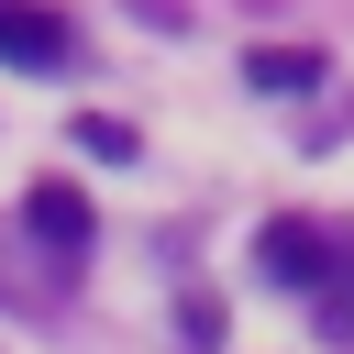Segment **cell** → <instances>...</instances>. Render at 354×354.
Instances as JSON below:
<instances>
[{"label":"cell","instance_id":"obj_1","mask_svg":"<svg viewBox=\"0 0 354 354\" xmlns=\"http://www.w3.org/2000/svg\"><path fill=\"white\" fill-rule=\"evenodd\" d=\"M254 266H266L277 288H321V277H332V243H321V221H266V232H254Z\"/></svg>","mask_w":354,"mask_h":354},{"label":"cell","instance_id":"obj_3","mask_svg":"<svg viewBox=\"0 0 354 354\" xmlns=\"http://www.w3.org/2000/svg\"><path fill=\"white\" fill-rule=\"evenodd\" d=\"M0 66H66V22L44 0H0Z\"/></svg>","mask_w":354,"mask_h":354},{"label":"cell","instance_id":"obj_4","mask_svg":"<svg viewBox=\"0 0 354 354\" xmlns=\"http://www.w3.org/2000/svg\"><path fill=\"white\" fill-rule=\"evenodd\" d=\"M243 88L299 100V88H321V55H310V44H254V55H243Z\"/></svg>","mask_w":354,"mask_h":354},{"label":"cell","instance_id":"obj_2","mask_svg":"<svg viewBox=\"0 0 354 354\" xmlns=\"http://www.w3.org/2000/svg\"><path fill=\"white\" fill-rule=\"evenodd\" d=\"M22 232H33V243H55V254H88V199H77L66 177H33V199H22Z\"/></svg>","mask_w":354,"mask_h":354},{"label":"cell","instance_id":"obj_5","mask_svg":"<svg viewBox=\"0 0 354 354\" xmlns=\"http://www.w3.org/2000/svg\"><path fill=\"white\" fill-rule=\"evenodd\" d=\"M310 310H321V332H343V343H354V266H332V277L310 288Z\"/></svg>","mask_w":354,"mask_h":354}]
</instances>
